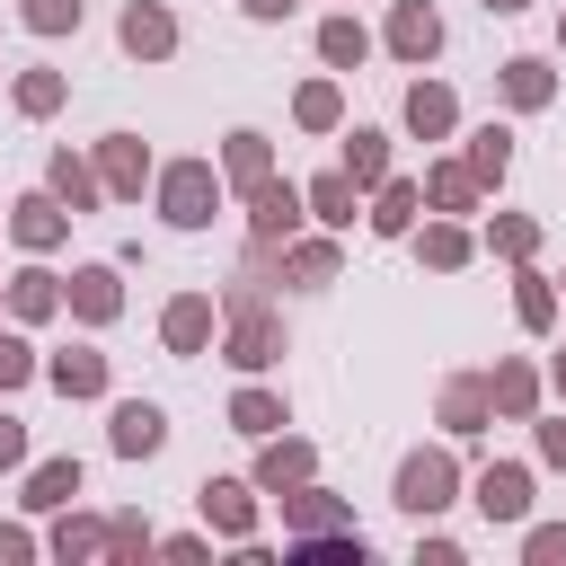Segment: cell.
Returning a JSON list of instances; mask_svg holds the SVG:
<instances>
[{"mask_svg":"<svg viewBox=\"0 0 566 566\" xmlns=\"http://www.w3.org/2000/svg\"><path fill=\"white\" fill-rule=\"evenodd\" d=\"M398 504H407V513H442V504H451V460H442V451H416V460L398 469Z\"/></svg>","mask_w":566,"mask_h":566,"instance_id":"1","label":"cell"},{"mask_svg":"<svg viewBox=\"0 0 566 566\" xmlns=\"http://www.w3.org/2000/svg\"><path fill=\"white\" fill-rule=\"evenodd\" d=\"M168 221H212V168L203 159H186V168H168Z\"/></svg>","mask_w":566,"mask_h":566,"instance_id":"2","label":"cell"},{"mask_svg":"<svg viewBox=\"0 0 566 566\" xmlns=\"http://www.w3.org/2000/svg\"><path fill=\"white\" fill-rule=\"evenodd\" d=\"M478 504H486V522H522L531 513V478L522 469H486L478 478Z\"/></svg>","mask_w":566,"mask_h":566,"instance_id":"3","label":"cell"},{"mask_svg":"<svg viewBox=\"0 0 566 566\" xmlns=\"http://www.w3.org/2000/svg\"><path fill=\"white\" fill-rule=\"evenodd\" d=\"M389 44H398V53H407V62H424V53H433V44H442V27H433V9H424V0H407V9H398V18H389Z\"/></svg>","mask_w":566,"mask_h":566,"instance_id":"4","label":"cell"},{"mask_svg":"<svg viewBox=\"0 0 566 566\" xmlns=\"http://www.w3.org/2000/svg\"><path fill=\"white\" fill-rule=\"evenodd\" d=\"M159 442H168L159 407H115V451H133V460H142V451H159Z\"/></svg>","mask_w":566,"mask_h":566,"instance_id":"5","label":"cell"},{"mask_svg":"<svg viewBox=\"0 0 566 566\" xmlns=\"http://www.w3.org/2000/svg\"><path fill=\"white\" fill-rule=\"evenodd\" d=\"M124 44H133V53H168V44H177L168 9H124Z\"/></svg>","mask_w":566,"mask_h":566,"instance_id":"6","label":"cell"},{"mask_svg":"<svg viewBox=\"0 0 566 566\" xmlns=\"http://www.w3.org/2000/svg\"><path fill=\"white\" fill-rule=\"evenodd\" d=\"M203 336H212V301H177V310H168V345H177V354H195Z\"/></svg>","mask_w":566,"mask_h":566,"instance_id":"7","label":"cell"},{"mask_svg":"<svg viewBox=\"0 0 566 566\" xmlns=\"http://www.w3.org/2000/svg\"><path fill=\"white\" fill-rule=\"evenodd\" d=\"M71 495H80V460H44L27 486V504H71Z\"/></svg>","mask_w":566,"mask_h":566,"instance_id":"8","label":"cell"},{"mask_svg":"<svg viewBox=\"0 0 566 566\" xmlns=\"http://www.w3.org/2000/svg\"><path fill=\"white\" fill-rule=\"evenodd\" d=\"M71 301H80V318H106V310H115V274H106V265L71 274Z\"/></svg>","mask_w":566,"mask_h":566,"instance_id":"9","label":"cell"},{"mask_svg":"<svg viewBox=\"0 0 566 566\" xmlns=\"http://www.w3.org/2000/svg\"><path fill=\"white\" fill-rule=\"evenodd\" d=\"M407 124L416 133H442L451 124V88H407Z\"/></svg>","mask_w":566,"mask_h":566,"instance_id":"10","label":"cell"},{"mask_svg":"<svg viewBox=\"0 0 566 566\" xmlns=\"http://www.w3.org/2000/svg\"><path fill=\"white\" fill-rule=\"evenodd\" d=\"M292 212H301V195L292 186H256V230L274 239V230H292Z\"/></svg>","mask_w":566,"mask_h":566,"instance_id":"11","label":"cell"},{"mask_svg":"<svg viewBox=\"0 0 566 566\" xmlns=\"http://www.w3.org/2000/svg\"><path fill=\"white\" fill-rule=\"evenodd\" d=\"M53 380H62L71 398H88V389H106V363H97V354H62V363H53Z\"/></svg>","mask_w":566,"mask_h":566,"instance_id":"12","label":"cell"},{"mask_svg":"<svg viewBox=\"0 0 566 566\" xmlns=\"http://www.w3.org/2000/svg\"><path fill=\"white\" fill-rule=\"evenodd\" d=\"M504 88H513V106H539L548 97V62H504Z\"/></svg>","mask_w":566,"mask_h":566,"instance_id":"13","label":"cell"},{"mask_svg":"<svg viewBox=\"0 0 566 566\" xmlns=\"http://www.w3.org/2000/svg\"><path fill=\"white\" fill-rule=\"evenodd\" d=\"M380 168H389V150H380V133H354V150H345V177H354V186H371Z\"/></svg>","mask_w":566,"mask_h":566,"instance_id":"14","label":"cell"},{"mask_svg":"<svg viewBox=\"0 0 566 566\" xmlns=\"http://www.w3.org/2000/svg\"><path fill=\"white\" fill-rule=\"evenodd\" d=\"M310 203H318L327 221H354V177H345V168H336V177H318V186H310Z\"/></svg>","mask_w":566,"mask_h":566,"instance_id":"15","label":"cell"},{"mask_svg":"<svg viewBox=\"0 0 566 566\" xmlns=\"http://www.w3.org/2000/svg\"><path fill=\"white\" fill-rule=\"evenodd\" d=\"M53 230H62V212H53L44 195H27V203H18V239H27V248H44Z\"/></svg>","mask_w":566,"mask_h":566,"instance_id":"16","label":"cell"},{"mask_svg":"<svg viewBox=\"0 0 566 566\" xmlns=\"http://www.w3.org/2000/svg\"><path fill=\"white\" fill-rule=\"evenodd\" d=\"M318 53H327V62H363V27H354V18H327Z\"/></svg>","mask_w":566,"mask_h":566,"instance_id":"17","label":"cell"},{"mask_svg":"<svg viewBox=\"0 0 566 566\" xmlns=\"http://www.w3.org/2000/svg\"><path fill=\"white\" fill-rule=\"evenodd\" d=\"M106 186H115V195H142V150H133V142L106 150Z\"/></svg>","mask_w":566,"mask_h":566,"instance_id":"18","label":"cell"},{"mask_svg":"<svg viewBox=\"0 0 566 566\" xmlns=\"http://www.w3.org/2000/svg\"><path fill=\"white\" fill-rule=\"evenodd\" d=\"M230 416H239V433H274V424H283V407H274L265 389H248V398H239Z\"/></svg>","mask_w":566,"mask_h":566,"instance_id":"19","label":"cell"},{"mask_svg":"<svg viewBox=\"0 0 566 566\" xmlns=\"http://www.w3.org/2000/svg\"><path fill=\"white\" fill-rule=\"evenodd\" d=\"M203 513H212L221 531H248V495H239V486H203Z\"/></svg>","mask_w":566,"mask_h":566,"instance_id":"20","label":"cell"},{"mask_svg":"<svg viewBox=\"0 0 566 566\" xmlns=\"http://www.w3.org/2000/svg\"><path fill=\"white\" fill-rule=\"evenodd\" d=\"M230 363H248V371H256V363H274V327H265V318H248V327H239V354H230Z\"/></svg>","mask_w":566,"mask_h":566,"instance_id":"21","label":"cell"},{"mask_svg":"<svg viewBox=\"0 0 566 566\" xmlns=\"http://www.w3.org/2000/svg\"><path fill=\"white\" fill-rule=\"evenodd\" d=\"M27 27L62 35V27H80V0H27Z\"/></svg>","mask_w":566,"mask_h":566,"instance_id":"22","label":"cell"},{"mask_svg":"<svg viewBox=\"0 0 566 566\" xmlns=\"http://www.w3.org/2000/svg\"><path fill=\"white\" fill-rule=\"evenodd\" d=\"M301 469H310L301 442H274V451H265V486H283V478H301Z\"/></svg>","mask_w":566,"mask_h":566,"instance_id":"23","label":"cell"},{"mask_svg":"<svg viewBox=\"0 0 566 566\" xmlns=\"http://www.w3.org/2000/svg\"><path fill=\"white\" fill-rule=\"evenodd\" d=\"M53 97H62V80H53V71H35V80L18 88V106H27V115H53Z\"/></svg>","mask_w":566,"mask_h":566,"instance_id":"24","label":"cell"},{"mask_svg":"<svg viewBox=\"0 0 566 566\" xmlns=\"http://www.w3.org/2000/svg\"><path fill=\"white\" fill-rule=\"evenodd\" d=\"M469 168H478V177H504V133H495V124L478 133V150H469Z\"/></svg>","mask_w":566,"mask_h":566,"instance_id":"25","label":"cell"},{"mask_svg":"<svg viewBox=\"0 0 566 566\" xmlns=\"http://www.w3.org/2000/svg\"><path fill=\"white\" fill-rule=\"evenodd\" d=\"M18 310L44 318V310H53V274H18Z\"/></svg>","mask_w":566,"mask_h":566,"instance_id":"26","label":"cell"},{"mask_svg":"<svg viewBox=\"0 0 566 566\" xmlns=\"http://www.w3.org/2000/svg\"><path fill=\"white\" fill-rule=\"evenodd\" d=\"M230 168H239V177H265V142L239 133V142H230Z\"/></svg>","mask_w":566,"mask_h":566,"instance_id":"27","label":"cell"},{"mask_svg":"<svg viewBox=\"0 0 566 566\" xmlns=\"http://www.w3.org/2000/svg\"><path fill=\"white\" fill-rule=\"evenodd\" d=\"M53 186H62V195H71V203H88V195H97V186H88V168H80V159H53Z\"/></svg>","mask_w":566,"mask_h":566,"instance_id":"28","label":"cell"},{"mask_svg":"<svg viewBox=\"0 0 566 566\" xmlns=\"http://www.w3.org/2000/svg\"><path fill=\"white\" fill-rule=\"evenodd\" d=\"M407 212H416V195H407V186H389V195H380V212H371V221H380V230H407Z\"/></svg>","mask_w":566,"mask_h":566,"instance_id":"29","label":"cell"},{"mask_svg":"<svg viewBox=\"0 0 566 566\" xmlns=\"http://www.w3.org/2000/svg\"><path fill=\"white\" fill-rule=\"evenodd\" d=\"M301 124H336V88H301Z\"/></svg>","mask_w":566,"mask_h":566,"instance_id":"30","label":"cell"},{"mask_svg":"<svg viewBox=\"0 0 566 566\" xmlns=\"http://www.w3.org/2000/svg\"><path fill=\"white\" fill-rule=\"evenodd\" d=\"M433 203H469V168H433Z\"/></svg>","mask_w":566,"mask_h":566,"instance_id":"31","label":"cell"},{"mask_svg":"<svg viewBox=\"0 0 566 566\" xmlns=\"http://www.w3.org/2000/svg\"><path fill=\"white\" fill-rule=\"evenodd\" d=\"M424 256H433V265H460V256H469V239H460V230H433V239H424Z\"/></svg>","mask_w":566,"mask_h":566,"instance_id":"32","label":"cell"},{"mask_svg":"<svg viewBox=\"0 0 566 566\" xmlns=\"http://www.w3.org/2000/svg\"><path fill=\"white\" fill-rule=\"evenodd\" d=\"M9 380H27V345H18V336H0V389H9Z\"/></svg>","mask_w":566,"mask_h":566,"instance_id":"33","label":"cell"},{"mask_svg":"<svg viewBox=\"0 0 566 566\" xmlns=\"http://www.w3.org/2000/svg\"><path fill=\"white\" fill-rule=\"evenodd\" d=\"M531 557H539V566H557V557H566V531H531Z\"/></svg>","mask_w":566,"mask_h":566,"instance_id":"34","label":"cell"},{"mask_svg":"<svg viewBox=\"0 0 566 566\" xmlns=\"http://www.w3.org/2000/svg\"><path fill=\"white\" fill-rule=\"evenodd\" d=\"M27 451V433H18V416H0V460H18Z\"/></svg>","mask_w":566,"mask_h":566,"instance_id":"35","label":"cell"},{"mask_svg":"<svg viewBox=\"0 0 566 566\" xmlns=\"http://www.w3.org/2000/svg\"><path fill=\"white\" fill-rule=\"evenodd\" d=\"M539 451H548V460L566 469V424H548V433H539Z\"/></svg>","mask_w":566,"mask_h":566,"instance_id":"36","label":"cell"},{"mask_svg":"<svg viewBox=\"0 0 566 566\" xmlns=\"http://www.w3.org/2000/svg\"><path fill=\"white\" fill-rule=\"evenodd\" d=\"M248 9H256V18H283V9H292V0H248Z\"/></svg>","mask_w":566,"mask_h":566,"instance_id":"37","label":"cell"},{"mask_svg":"<svg viewBox=\"0 0 566 566\" xmlns=\"http://www.w3.org/2000/svg\"><path fill=\"white\" fill-rule=\"evenodd\" d=\"M486 9H522V0H486Z\"/></svg>","mask_w":566,"mask_h":566,"instance_id":"38","label":"cell"},{"mask_svg":"<svg viewBox=\"0 0 566 566\" xmlns=\"http://www.w3.org/2000/svg\"><path fill=\"white\" fill-rule=\"evenodd\" d=\"M557 380H566V363H557Z\"/></svg>","mask_w":566,"mask_h":566,"instance_id":"39","label":"cell"}]
</instances>
